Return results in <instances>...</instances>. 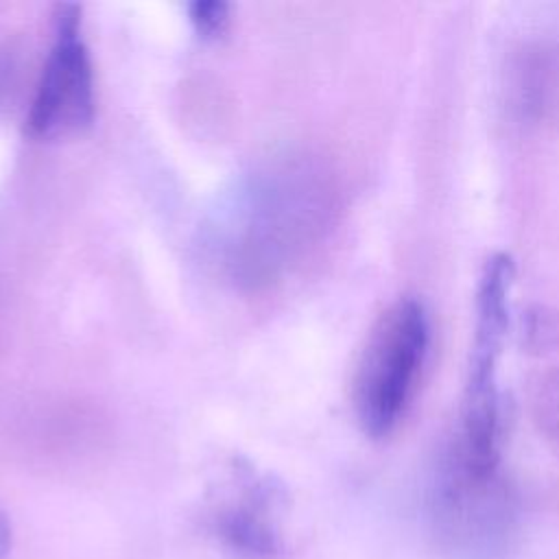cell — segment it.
<instances>
[{
    "mask_svg": "<svg viewBox=\"0 0 559 559\" xmlns=\"http://www.w3.org/2000/svg\"><path fill=\"white\" fill-rule=\"evenodd\" d=\"M513 288V264L507 255H491L476 290L474 338L459 413V428L443 452L454 465L498 476L502 459V404L500 360L504 352Z\"/></svg>",
    "mask_w": 559,
    "mask_h": 559,
    "instance_id": "7a4b0ae2",
    "label": "cell"
},
{
    "mask_svg": "<svg viewBox=\"0 0 559 559\" xmlns=\"http://www.w3.org/2000/svg\"><path fill=\"white\" fill-rule=\"evenodd\" d=\"M11 550V522L4 509L0 507V559H7Z\"/></svg>",
    "mask_w": 559,
    "mask_h": 559,
    "instance_id": "9c48e42d",
    "label": "cell"
},
{
    "mask_svg": "<svg viewBox=\"0 0 559 559\" xmlns=\"http://www.w3.org/2000/svg\"><path fill=\"white\" fill-rule=\"evenodd\" d=\"M52 33L26 118L31 135L39 140L81 133L96 111L94 68L81 35V7L57 4Z\"/></svg>",
    "mask_w": 559,
    "mask_h": 559,
    "instance_id": "5b68a950",
    "label": "cell"
},
{
    "mask_svg": "<svg viewBox=\"0 0 559 559\" xmlns=\"http://www.w3.org/2000/svg\"><path fill=\"white\" fill-rule=\"evenodd\" d=\"M188 20L201 39H218L227 26L231 7L223 0H197L186 7Z\"/></svg>",
    "mask_w": 559,
    "mask_h": 559,
    "instance_id": "ba28073f",
    "label": "cell"
},
{
    "mask_svg": "<svg viewBox=\"0 0 559 559\" xmlns=\"http://www.w3.org/2000/svg\"><path fill=\"white\" fill-rule=\"evenodd\" d=\"M430 345V323L421 301L395 299L373 323L360 349L354 378V415L373 439L391 435L406 415Z\"/></svg>",
    "mask_w": 559,
    "mask_h": 559,
    "instance_id": "3957f363",
    "label": "cell"
},
{
    "mask_svg": "<svg viewBox=\"0 0 559 559\" xmlns=\"http://www.w3.org/2000/svg\"><path fill=\"white\" fill-rule=\"evenodd\" d=\"M286 493L280 480L236 463L207 507V526L229 552L242 559H282Z\"/></svg>",
    "mask_w": 559,
    "mask_h": 559,
    "instance_id": "8992f818",
    "label": "cell"
},
{
    "mask_svg": "<svg viewBox=\"0 0 559 559\" xmlns=\"http://www.w3.org/2000/svg\"><path fill=\"white\" fill-rule=\"evenodd\" d=\"M332 212V188L310 164L255 173L216 223L227 269L245 282H269L308 247Z\"/></svg>",
    "mask_w": 559,
    "mask_h": 559,
    "instance_id": "6da1fadb",
    "label": "cell"
},
{
    "mask_svg": "<svg viewBox=\"0 0 559 559\" xmlns=\"http://www.w3.org/2000/svg\"><path fill=\"white\" fill-rule=\"evenodd\" d=\"M528 400L535 426L550 443L559 448V367L537 376Z\"/></svg>",
    "mask_w": 559,
    "mask_h": 559,
    "instance_id": "52a82bcc",
    "label": "cell"
},
{
    "mask_svg": "<svg viewBox=\"0 0 559 559\" xmlns=\"http://www.w3.org/2000/svg\"><path fill=\"white\" fill-rule=\"evenodd\" d=\"M428 518L435 544L456 559H496L515 537L518 515L500 476H478L439 461Z\"/></svg>",
    "mask_w": 559,
    "mask_h": 559,
    "instance_id": "277c9868",
    "label": "cell"
}]
</instances>
